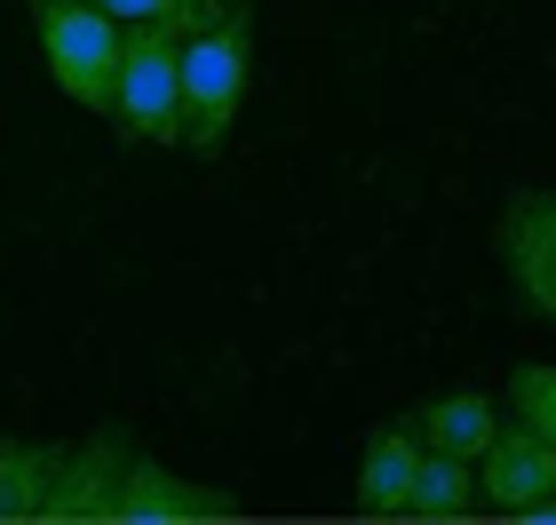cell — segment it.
Returning <instances> with one entry per match:
<instances>
[{"label":"cell","mask_w":556,"mask_h":525,"mask_svg":"<svg viewBox=\"0 0 556 525\" xmlns=\"http://www.w3.org/2000/svg\"><path fill=\"white\" fill-rule=\"evenodd\" d=\"M33 24H40V57H48V72H56V88L80 112L104 120L112 112V80H119V40H128V24H112L96 0H33Z\"/></svg>","instance_id":"3"},{"label":"cell","mask_w":556,"mask_h":525,"mask_svg":"<svg viewBox=\"0 0 556 525\" xmlns=\"http://www.w3.org/2000/svg\"><path fill=\"white\" fill-rule=\"evenodd\" d=\"M509 407H517V422H533V430L556 446V366L525 359V366L509 374Z\"/></svg>","instance_id":"13"},{"label":"cell","mask_w":556,"mask_h":525,"mask_svg":"<svg viewBox=\"0 0 556 525\" xmlns=\"http://www.w3.org/2000/svg\"><path fill=\"white\" fill-rule=\"evenodd\" d=\"M477 462H485V502L501 517L525 510V502H541V493H556V446L533 430V422H501Z\"/></svg>","instance_id":"7"},{"label":"cell","mask_w":556,"mask_h":525,"mask_svg":"<svg viewBox=\"0 0 556 525\" xmlns=\"http://www.w3.org/2000/svg\"><path fill=\"white\" fill-rule=\"evenodd\" d=\"M112 24H167V33H207V24H223L239 9V0H96Z\"/></svg>","instance_id":"12"},{"label":"cell","mask_w":556,"mask_h":525,"mask_svg":"<svg viewBox=\"0 0 556 525\" xmlns=\"http://www.w3.org/2000/svg\"><path fill=\"white\" fill-rule=\"evenodd\" d=\"M231 517H239V493L231 486L175 478V470L151 462V454H128L119 493H112V525H231Z\"/></svg>","instance_id":"5"},{"label":"cell","mask_w":556,"mask_h":525,"mask_svg":"<svg viewBox=\"0 0 556 525\" xmlns=\"http://www.w3.org/2000/svg\"><path fill=\"white\" fill-rule=\"evenodd\" d=\"M247 80H255V9H239L184 40V143L215 152L231 136V120L247 112Z\"/></svg>","instance_id":"1"},{"label":"cell","mask_w":556,"mask_h":525,"mask_svg":"<svg viewBox=\"0 0 556 525\" xmlns=\"http://www.w3.org/2000/svg\"><path fill=\"white\" fill-rule=\"evenodd\" d=\"M477 510V478L462 454H421L414 470V493H406V517H429V525H453Z\"/></svg>","instance_id":"11"},{"label":"cell","mask_w":556,"mask_h":525,"mask_svg":"<svg viewBox=\"0 0 556 525\" xmlns=\"http://www.w3.org/2000/svg\"><path fill=\"white\" fill-rule=\"evenodd\" d=\"M414 430L429 438V454L477 462V454H485V438L501 430V407H493L485 390H453V398H429V407L414 414Z\"/></svg>","instance_id":"9"},{"label":"cell","mask_w":556,"mask_h":525,"mask_svg":"<svg viewBox=\"0 0 556 525\" xmlns=\"http://www.w3.org/2000/svg\"><path fill=\"white\" fill-rule=\"evenodd\" d=\"M509 517H525V525H556V493H541V502H525V510H509Z\"/></svg>","instance_id":"14"},{"label":"cell","mask_w":556,"mask_h":525,"mask_svg":"<svg viewBox=\"0 0 556 525\" xmlns=\"http://www.w3.org/2000/svg\"><path fill=\"white\" fill-rule=\"evenodd\" d=\"M128 454H136V438L119 430V422L88 430V438L64 454V470H56V486H48L40 517H48V525H104V517H112V493H119V470H128Z\"/></svg>","instance_id":"6"},{"label":"cell","mask_w":556,"mask_h":525,"mask_svg":"<svg viewBox=\"0 0 556 525\" xmlns=\"http://www.w3.org/2000/svg\"><path fill=\"white\" fill-rule=\"evenodd\" d=\"M493 247H501L509 287H517V311L541 318V327H556V184H548V191H509V199H501Z\"/></svg>","instance_id":"4"},{"label":"cell","mask_w":556,"mask_h":525,"mask_svg":"<svg viewBox=\"0 0 556 525\" xmlns=\"http://www.w3.org/2000/svg\"><path fill=\"white\" fill-rule=\"evenodd\" d=\"M104 120H112L119 143H184V33H167V24H128Z\"/></svg>","instance_id":"2"},{"label":"cell","mask_w":556,"mask_h":525,"mask_svg":"<svg viewBox=\"0 0 556 525\" xmlns=\"http://www.w3.org/2000/svg\"><path fill=\"white\" fill-rule=\"evenodd\" d=\"M414 470H421V430L414 422H382L366 438V462H358V510L366 517H406Z\"/></svg>","instance_id":"8"},{"label":"cell","mask_w":556,"mask_h":525,"mask_svg":"<svg viewBox=\"0 0 556 525\" xmlns=\"http://www.w3.org/2000/svg\"><path fill=\"white\" fill-rule=\"evenodd\" d=\"M56 470H64V446H48V438H0V525L40 517Z\"/></svg>","instance_id":"10"}]
</instances>
